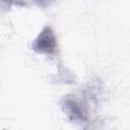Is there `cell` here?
Segmentation results:
<instances>
[{
    "label": "cell",
    "instance_id": "3",
    "mask_svg": "<svg viewBox=\"0 0 130 130\" xmlns=\"http://www.w3.org/2000/svg\"><path fill=\"white\" fill-rule=\"evenodd\" d=\"M39 6H41V7H47V6H49L52 2H54L55 0H34Z\"/></svg>",
    "mask_w": 130,
    "mask_h": 130
},
{
    "label": "cell",
    "instance_id": "2",
    "mask_svg": "<svg viewBox=\"0 0 130 130\" xmlns=\"http://www.w3.org/2000/svg\"><path fill=\"white\" fill-rule=\"evenodd\" d=\"M62 108L72 122L78 123L80 125L87 123L86 113L84 112L81 105L73 96H64V99L62 100Z\"/></svg>",
    "mask_w": 130,
    "mask_h": 130
},
{
    "label": "cell",
    "instance_id": "1",
    "mask_svg": "<svg viewBox=\"0 0 130 130\" xmlns=\"http://www.w3.org/2000/svg\"><path fill=\"white\" fill-rule=\"evenodd\" d=\"M57 48V38L50 26H45L31 43V49L39 54L54 55Z\"/></svg>",
    "mask_w": 130,
    "mask_h": 130
}]
</instances>
